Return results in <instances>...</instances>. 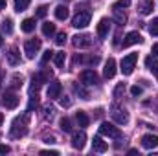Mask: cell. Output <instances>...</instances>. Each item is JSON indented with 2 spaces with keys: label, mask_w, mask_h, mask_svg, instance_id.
Wrapping results in <instances>:
<instances>
[{
  "label": "cell",
  "mask_w": 158,
  "mask_h": 156,
  "mask_svg": "<svg viewBox=\"0 0 158 156\" xmlns=\"http://www.w3.org/2000/svg\"><path fill=\"white\" fill-rule=\"evenodd\" d=\"M28 125H30V114H22V116H17L11 123V130H9V136L11 138H22L26 136L28 132Z\"/></svg>",
  "instance_id": "6da1fadb"
},
{
  "label": "cell",
  "mask_w": 158,
  "mask_h": 156,
  "mask_svg": "<svg viewBox=\"0 0 158 156\" xmlns=\"http://www.w3.org/2000/svg\"><path fill=\"white\" fill-rule=\"evenodd\" d=\"M136 61H138V53H129V55H125V57L121 59V63H119L121 74H123V76H131V74L134 72Z\"/></svg>",
  "instance_id": "7a4b0ae2"
},
{
  "label": "cell",
  "mask_w": 158,
  "mask_h": 156,
  "mask_svg": "<svg viewBox=\"0 0 158 156\" xmlns=\"http://www.w3.org/2000/svg\"><path fill=\"white\" fill-rule=\"evenodd\" d=\"M90 18H92V13L88 9H79L72 20V26L74 28H86L90 24Z\"/></svg>",
  "instance_id": "3957f363"
},
{
  "label": "cell",
  "mask_w": 158,
  "mask_h": 156,
  "mask_svg": "<svg viewBox=\"0 0 158 156\" xmlns=\"http://www.w3.org/2000/svg\"><path fill=\"white\" fill-rule=\"evenodd\" d=\"M99 134L109 136V138H112V140H121V130H119L118 127H114L112 123H107V121L101 123V127H99Z\"/></svg>",
  "instance_id": "277c9868"
},
{
  "label": "cell",
  "mask_w": 158,
  "mask_h": 156,
  "mask_svg": "<svg viewBox=\"0 0 158 156\" xmlns=\"http://www.w3.org/2000/svg\"><path fill=\"white\" fill-rule=\"evenodd\" d=\"M40 39H30L24 42V53H26V57L28 59H33L35 55H37V51L40 50Z\"/></svg>",
  "instance_id": "5b68a950"
},
{
  "label": "cell",
  "mask_w": 158,
  "mask_h": 156,
  "mask_svg": "<svg viewBox=\"0 0 158 156\" xmlns=\"http://www.w3.org/2000/svg\"><path fill=\"white\" fill-rule=\"evenodd\" d=\"M79 79L83 84H99V77L94 70H83L79 74Z\"/></svg>",
  "instance_id": "8992f818"
},
{
  "label": "cell",
  "mask_w": 158,
  "mask_h": 156,
  "mask_svg": "<svg viewBox=\"0 0 158 156\" xmlns=\"http://www.w3.org/2000/svg\"><path fill=\"white\" fill-rule=\"evenodd\" d=\"M110 116H112V119H114L116 123H119V125H125V123L129 121V114H127V110L119 109V107H116V105L110 109Z\"/></svg>",
  "instance_id": "52a82bcc"
},
{
  "label": "cell",
  "mask_w": 158,
  "mask_h": 156,
  "mask_svg": "<svg viewBox=\"0 0 158 156\" xmlns=\"http://www.w3.org/2000/svg\"><path fill=\"white\" fill-rule=\"evenodd\" d=\"M19 97H17V94H13V92H6L4 96H2V103H4V107L6 109H9V110H13V109H17L19 107Z\"/></svg>",
  "instance_id": "ba28073f"
},
{
  "label": "cell",
  "mask_w": 158,
  "mask_h": 156,
  "mask_svg": "<svg viewBox=\"0 0 158 156\" xmlns=\"http://www.w3.org/2000/svg\"><path fill=\"white\" fill-rule=\"evenodd\" d=\"M96 33H98L99 39H107L109 33H110V20L109 18H101L99 24H98V28H96Z\"/></svg>",
  "instance_id": "9c48e42d"
},
{
  "label": "cell",
  "mask_w": 158,
  "mask_h": 156,
  "mask_svg": "<svg viewBox=\"0 0 158 156\" xmlns=\"http://www.w3.org/2000/svg\"><path fill=\"white\" fill-rule=\"evenodd\" d=\"M140 42H143V39H142V35H140L138 31H129V33L125 35L123 42H121V46H123V48H129V46H132V44H140Z\"/></svg>",
  "instance_id": "30bf717a"
},
{
  "label": "cell",
  "mask_w": 158,
  "mask_h": 156,
  "mask_svg": "<svg viewBox=\"0 0 158 156\" xmlns=\"http://www.w3.org/2000/svg\"><path fill=\"white\" fill-rule=\"evenodd\" d=\"M72 44L76 46V48H88L90 44H92V39H90V35H85V33H81V35H76V37H72Z\"/></svg>",
  "instance_id": "8fae6325"
},
{
  "label": "cell",
  "mask_w": 158,
  "mask_h": 156,
  "mask_svg": "<svg viewBox=\"0 0 158 156\" xmlns=\"http://www.w3.org/2000/svg\"><path fill=\"white\" fill-rule=\"evenodd\" d=\"M155 9V2L153 0H140L138 2V11L140 15H151Z\"/></svg>",
  "instance_id": "7c38bea8"
},
{
  "label": "cell",
  "mask_w": 158,
  "mask_h": 156,
  "mask_svg": "<svg viewBox=\"0 0 158 156\" xmlns=\"http://www.w3.org/2000/svg\"><path fill=\"white\" fill-rule=\"evenodd\" d=\"M142 147H145V149L158 147V136L156 134H145V136H142Z\"/></svg>",
  "instance_id": "4fadbf2b"
},
{
  "label": "cell",
  "mask_w": 158,
  "mask_h": 156,
  "mask_svg": "<svg viewBox=\"0 0 158 156\" xmlns=\"http://www.w3.org/2000/svg\"><path fill=\"white\" fill-rule=\"evenodd\" d=\"M85 143H86V134L81 130V132H74V136H72V145H74V149H83L85 147Z\"/></svg>",
  "instance_id": "5bb4252c"
},
{
  "label": "cell",
  "mask_w": 158,
  "mask_h": 156,
  "mask_svg": "<svg viewBox=\"0 0 158 156\" xmlns=\"http://www.w3.org/2000/svg\"><path fill=\"white\" fill-rule=\"evenodd\" d=\"M61 90H63V84H61L59 81L50 83V86H48V97H50V99H57V97L61 96Z\"/></svg>",
  "instance_id": "9a60e30c"
},
{
  "label": "cell",
  "mask_w": 158,
  "mask_h": 156,
  "mask_svg": "<svg viewBox=\"0 0 158 156\" xmlns=\"http://www.w3.org/2000/svg\"><path fill=\"white\" fill-rule=\"evenodd\" d=\"M103 76H105V79H112L114 76H116V61L110 57L107 63H105V70H103Z\"/></svg>",
  "instance_id": "2e32d148"
},
{
  "label": "cell",
  "mask_w": 158,
  "mask_h": 156,
  "mask_svg": "<svg viewBox=\"0 0 158 156\" xmlns=\"http://www.w3.org/2000/svg\"><path fill=\"white\" fill-rule=\"evenodd\" d=\"M6 59H7V63L11 64V66H17L19 63H20V53H19V50L13 46V48H9V51L6 53Z\"/></svg>",
  "instance_id": "e0dca14e"
},
{
  "label": "cell",
  "mask_w": 158,
  "mask_h": 156,
  "mask_svg": "<svg viewBox=\"0 0 158 156\" xmlns=\"http://www.w3.org/2000/svg\"><path fill=\"white\" fill-rule=\"evenodd\" d=\"M112 15H114V20L118 22V24H125L127 22V15H125V11L121 9V7H118V6H112Z\"/></svg>",
  "instance_id": "ac0fdd59"
},
{
  "label": "cell",
  "mask_w": 158,
  "mask_h": 156,
  "mask_svg": "<svg viewBox=\"0 0 158 156\" xmlns=\"http://www.w3.org/2000/svg\"><path fill=\"white\" fill-rule=\"evenodd\" d=\"M92 147H94V151H98V153H107V149H109L107 142H103V138H101V136H96V138H94Z\"/></svg>",
  "instance_id": "d6986e66"
},
{
  "label": "cell",
  "mask_w": 158,
  "mask_h": 156,
  "mask_svg": "<svg viewBox=\"0 0 158 156\" xmlns=\"http://www.w3.org/2000/svg\"><path fill=\"white\" fill-rule=\"evenodd\" d=\"M145 66L156 76V79H158V59L155 57V55H149L147 59H145Z\"/></svg>",
  "instance_id": "ffe728a7"
},
{
  "label": "cell",
  "mask_w": 158,
  "mask_h": 156,
  "mask_svg": "<svg viewBox=\"0 0 158 156\" xmlns=\"http://www.w3.org/2000/svg\"><path fill=\"white\" fill-rule=\"evenodd\" d=\"M55 18L57 20H66L68 18V7L66 6H57L55 7Z\"/></svg>",
  "instance_id": "44dd1931"
},
{
  "label": "cell",
  "mask_w": 158,
  "mask_h": 156,
  "mask_svg": "<svg viewBox=\"0 0 158 156\" xmlns=\"http://www.w3.org/2000/svg\"><path fill=\"white\" fill-rule=\"evenodd\" d=\"M20 28H22V31L31 33V31L35 30V18H24L22 24H20Z\"/></svg>",
  "instance_id": "7402d4cb"
},
{
  "label": "cell",
  "mask_w": 158,
  "mask_h": 156,
  "mask_svg": "<svg viewBox=\"0 0 158 156\" xmlns=\"http://www.w3.org/2000/svg\"><path fill=\"white\" fill-rule=\"evenodd\" d=\"M74 92L81 96V99H90V94H88V90L83 86V84H77V83H74Z\"/></svg>",
  "instance_id": "603a6c76"
},
{
  "label": "cell",
  "mask_w": 158,
  "mask_h": 156,
  "mask_svg": "<svg viewBox=\"0 0 158 156\" xmlns=\"http://www.w3.org/2000/svg\"><path fill=\"white\" fill-rule=\"evenodd\" d=\"M64 59H66V53H64V51L53 53V63H55L57 68H63V66H64Z\"/></svg>",
  "instance_id": "cb8c5ba5"
},
{
  "label": "cell",
  "mask_w": 158,
  "mask_h": 156,
  "mask_svg": "<svg viewBox=\"0 0 158 156\" xmlns=\"http://www.w3.org/2000/svg\"><path fill=\"white\" fill-rule=\"evenodd\" d=\"M76 119H77L79 127H88V123H90V117L86 116V112H83V110H79L76 114Z\"/></svg>",
  "instance_id": "d4e9b609"
},
{
  "label": "cell",
  "mask_w": 158,
  "mask_h": 156,
  "mask_svg": "<svg viewBox=\"0 0 158 156\" xmlns=\"http://www.w3.org/2000/svg\"><path fill=\"white\" fill-rule=\"evenodd\" d=\"M0 30H2L6 35H9V33L13 31V22H11V18H6V20H2V24H0Z\"/></svg>",
  "instance_id": "484cf974"
},
{
  "label": "cell",
  "mask_w": 158,
  "mask_h": 156,
  "mask_svg": "<svg viewBox=\"0 0 158 156\" xmlns=\"http://www.w3.org/2000/svg\"><path fill=\"white\" fill-rule=\"evenodd\" d=\"M42 33H44L46 37H52V35L55 33V24H52V22H44V24H42Z\"/></svg>",
  "instance_id": "4316f807"
},
{
  "label": "cell",
  "mask_w": 158,
  "mask_h": 156,
  "mask_svg": "<svg viewBox=\"0 0 158 156\" xmlns=\"http://www.w3.org/2000/svg\"><path fill=\"white\" fill-rule=\"evenodd\" d=\"M28 6H30V0H15V11H17V13L26 11Z\"/></svg>",
  "instance_id": "83f0119b"
},
{
  "label": "cell",
  "mask_w": 158,
  "mask_h": 156,
  "mask_svg": "<svg viewBox=\"0 0 158 156\" xmlns=\"http://www.w3.org/2000/svg\"><path fill=\"white\" fill-rule=\"evenodd\" d=\"M149 33H151V35H155V37H158V17H156V18H153V20L149 22Z\"/></svg>",
  "instance_id": "f1b7e54d"
},
{
  "label": "cell",
  "mask_w": 158,
  "mask_h": 156,
  "mask_svg": "<svg viewBox=\"0 0 158 156\" xmlns=\"http://www.w3.org/2000/svg\"><path fill=\"white\" fill-rule=\"evenodd\" d=\"M59 125H61V129H63L64 132H70V130H72V123H70L68 117H63V119L59 121Z\"/></svg>",
  "instance_id": "f546056e"
},
{
  "label": "cell",
  "mask_w": 158,
  "mask_h": 156,
  "mask_svg": "<svg viewBox=\"0 0 158 156\" xmlns=\"http://www.w3.org/2000/svg\"><path fill=\"white\" fill-rule=\"evenodd\" d=\"M46 13H48V7H46V6H39V7H37V13H35V17H37V18H44V17H46Z\"/></svg>",
  "instance_id": "4dcf8cb0"
},
{
  "label": "cell",
  "mask_w": 158,
  "mask_h": 156,
  "mask_svg": "<svg viewBox=\"0 0 158 156\" xmlns=\"http://www.w3.org/2000/svg\"><path fill=\"white\" fill-rule=\"evenodd\" d=\"M64 42H66V33H64V31L57 33V39H55V44H57V46H63Z\"/></svg>",
  "instance_id": "1f68e13d"
},
{
  "label": "cell",
  "mask_w": 158,
  "mask_h": 156,
  "mask_svg": "<svg viewBox=\"0 0 158 156\" xmlns=\"http://www.w3.org/2000/svg\"><path fill=\"white\" fill-rule=\"evenodd\" d=\"M11 81H13V83H11V88H19V86L22 84V77H20V76H13Z\"/></svg>",
  "instance_id": "d6a6232c"
},
{
  "label": "cell",
  "mask_w": 158,
  "mask_h": 156,
  "mask_svg": "<svg viewBox=\"0 0 158 156\" xmlns=\"http://www.w3.org/2000/svg\"><path fill=\"white\" fill-rule=\"evenodd\" d=\"M142 92H143V88H142V86H138V84H134V86H131V94H132L134 97H138V96H142Z\"/></svg>",
  "instance_id": "836d02e7"
},
{
  "label": "cell",
  "mask_w": 158,
  "mask_h": 156,
  "mask_svg": "<svg viewBox=\"0 0 158 156\" xmlns=\"http://www.w3.org/2000/svg\"><path fill=\"white\" fill-rule=\"evenodd\" d=\"M123 92H125V84H123V83H119L118 86L114 88V97H119Z\"/></svg>",
  "instance_id": "e575fe53"
},
{
  "label": "cell",
  "mask_w": 158,
  "mask_h": 156,
  "mask_svg": "<svg viewBox=\"0 0 158 156\" xmlns=\"http://www.w3.org/2000/svg\"><path fill=\"white\" fill-rule=\"evenodd\" d=\"M52 57H53V51H52V50H46V51H44V55H42V61H40V63L44 64V63H48Z\"/></svg>",
  "instance_id": "d590c367"
},
{
  "label": "cell",
  "mask_w": 158,
  "mask_h": 156,
  "mask_svg": "<svg viewBox=\"0 0 158 156\" xmlns=\"http://www.w3.org/2000/svg\"><path fill=\"white\" fill-rule=\"evenodd\" d=\"M37 105H39V99H37V96H35V97H31V99H30V105H28V110H33V109H35Z\"/></svg>",
  "instance_id": "8d00e7d4"
},
{
  "label": "cell",
  "mask_w": 158,
  "mask_h": 156,
  "mask_svg": "<svg viewBox=\"0 0 158 156\" xmlns=\"http://www.w3.org/2000/svg\"><path fill=\"white\" fill-rule=\"evenodd\" d=\"M112 6H118V7H129V6H131V0H118V2L112 4Z\"/></svg>",
  "instance_id": "74e56055"
},
{
  "label": "cell",
  "mask_w": 158,
  "mask_h": 156,
  "mask_svg": "<svg viewBox=\"0 0 158 156\" xmlns=\"http://www.w3.org/2000/svg\"><path fill=\"white\" fill-rule=\"evenodd\" d=\"M7 153H9V147H7V145H2V143H0V154H7Z\"/></svg>",
  "instance_id": "f35d334b"
},
{
  "label": "cell",
  "mask_w": 158,
  "mask_h": 156,
  "mask_svg": "<svg viewBox=\"0 0 158 156\" xmlns=\"http://www.w3.org/2000/svg\"><path fill=\"white\" fill-rule=\"evenodd\" d=\"M61 105H63V107H70V105H72V101H70V99H66V97H63V99H61Z\"/></svg>",
  "instance_id": "ab89813d"
},
{
  "label": "cell",
  "mask_w": 158,
  "mask_h": 156,
  "mask_svg": "<svg viewBox=\"0 0 158 156\" xmlns=\"http://www.w3.org/2000/svg\"><path fill=\"white\" fill-rule=\"evenodd\" d=\"M40 154H53V156H57V154H59V151H50V149H48V151H40Z\"/></svg>",
  "instance_id": "60d3db41"
},
{
  "label": "cell",
  "mask_w": 158,
  "mask_h": 156,
  "mask_svg": "<svg viewBox=\"0 0 158 156\" xmlns=\"http://www.w3.org/2000/svg\"><path fill=\"white\" fill-rule=\"evenodd\" d=\"M153 55L158 57V42H156V44H153Z\"/></svg>",
  "instance_id": "b9f144b4"
},
{
  "label": "cell",
  "mask_w": 158,
  "mask_h": 156,
  "mask_svg": "<svg viewBox=\"0 0 158 156\" xmlns=\"http://www.w3.org/2000/svg\"><path fill=\"white\" fill-rule=\"evenodd\" d=\"M6 6H7V0H0V9H6Z\"/></svg>",
  "instance_id": "7bdbcfd3"
},
{
  "label": "cell",
  "mask_w": 158,
  "mask_h": 156,
  "mask_svg": "<svg viewBox=\"0 0 158 156\" xmlns=\"http://www.w3.org/2000/svg\"><path fill=\"white\" fill-rule=\"evenodd\" d=\"M44 142H46V143H53V142H55V138H53V136H50V138H46Z\"/></svg>",
  "instance_id": "ee69618b"
},
{
  "label": "cell",
  "mask_w": 158,
  "mask_h": 156,
  "mask_svg": "<svg viewBox=\"0 0 158 156\" xmlns=\"http://www.w3.org/2000/svg\"><path fill=\"white\" fill-rule=\"evenodd\" d=\"M2 77H4V70H0V84H2Z\"/></svg>",
  "instance_id": "f6af8a7d"
},
{
  "label": "cell",
  "mask_w": 158,
  "mask_h": 156,
  "mask_svg": "<svg viewBox=\"0 0 158 156\" xmlns=\"http://www.w3.org/2000/svg\"><path fill=\"white\" fill-rule=\"evenodd\" d=\"M2 123H4V116H2V112H0V127H2Z\"/></svg>",
  "instance_id": "bcb514c9"
},
{
  "label": "cell",
  "mask_w": 158,
  "mask_h": 156,
  "mask_svg": "<svg viewBox=\"0 0 158 156\" xmlns=\"http://www.w3.org/2000/svg\"><path fill=\"white\" fill-rule=\"evenodd\" d=\"M2 44H4V40H2V35H0V46H2Z\"/></svg>",
  "instance_id": "7dc6e473"
},
{
  "label": "cell",
  "mask_w": 158,
  "mask_h": 156,
  "mask_svg": "<svg viewBox=\"0 0 158 156\" xmlns=\"http://www.w3.org/2000/svg\"><path fill=\"white\" fill-rule=\"evenodd\" d=\"M66 2H68V0H66Z\"/></svg>",
  "instance_id": "c3c4849f"
}]
</instances>
